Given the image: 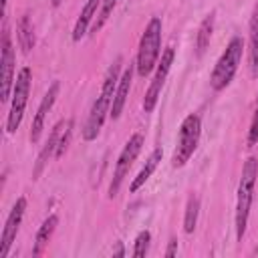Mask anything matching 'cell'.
Wrapping results in <instances>:
<instances>
[{
  "instance_id": "obj_14",
  "label": "cell",
  "mask_w": 258,
  "mask_h": 258,
  "mask_svg": "<svg viewBox=\"0 0 258 258\" xmlns=\"http://www.w3.org/2000/svg\"><path fill=\"white\" fill-rule=\"evenodd\" d=\"M248 67L250 75H258V0L254 4L250 22H248Z\"/></svg>"
},
{
  "instance_id": "obj_27",
  "label": "cell",
  "mask_w": 258,
  "mask_h": 258,
  "mask_svg": "<svg viewBox=\"0 0 258 258\" xmlns=\"http://www.w3.org/2000/svg\"><path fill=\"white\" fill-rule=\"evenodd\" d=\"M60 2H62V0H50V4H52L54 8H56V6H60Z\"/></svg>"
},
{
  "instance_id": "obj_13",
  "label": "cell",
  "mask_w": 258,
  "mask_h": 258,
  "mask_svg": "<svg viewBox=\"0 0 258 258\" xmlns=\"http://www.w3.org/2000/svg\"><path fill=\"white\" fill-rule=\"evenodd\" d=\"M133 69H135V62H129V67L123 71L121 79H119V85L115 89V97H113V103H111V113L109 117L113 121H117L123 113V107L127 103V97H129V89H131V81H133Z\"/></svg>"
},
{
  "instance_id": "obj_12",
  "label": "cell",
  "mask_w": 258,
  "mask_h": 258,
  "mask_svg": "<svg viewBox=\"0 0 258 258\" xmlns=\"http://www.w3.org/2000/svg\"><path fill=\"white\" fill-rule=\"evenodd\" d=\"M64 125H67V121H58V123L50 129L48 139H46V143L40 147L38 157H36V163H34V167H32V179H38V177H40V173L44 171V167H46L48 159H50V157H54V153H56V145H58V139H60V133H62Z\"/></svg>"
},
{
  "instance_id": "obj_17",
  "label": "cell",
  "mask_w": 258,
  "mask_h": 258,
  "mask_svg": "<svg viewBox=\"0 0 258 258\" xmlns=\"http://www.w3.org/2000/svg\"><path fill=\"white\" fill-rule=\"evenodd\" d=\"M161 155H163L161 147H155V149L151 151V155L145 159V165L139 169V173L133 177V181H131V185H129V191H131V194H135L139 187L145 185V181H147V179L151 177V173L157 169V165H159V161H161Z\"/></svg>"
},
{
  "instance_id": "obj_1",
  "label": "cell",
  "mask_w": 258,
  "mask_h": 258,
  "mask_svg": "<svg viewBox=\"0 0 258 258\" xmlns=\"http://www.w3.org/2000/svg\"><path fill=\"white\" fill-rule=\"evenodd\" d=\"M119 73H121V56H117L105 73L101 93L95 99V103L89 111V117L85 121V127H83V139L85 141H95L99 137V133L103 129V123H105L107 115L111 113V103H113V97H115V89H117L119 79H121Z\"/></svg>"
},
{
  "instance_id": "obj_19",
  "label": "cell",
  "mask_w": 258,
  "mask_h": 258,
  "mask_svg": "<svg viewBox=\"0 0 258 258\" xmlns=\"http://www.w3.org/2000/svg\"><path fill=\"white\" fill-rule=\"evenodd\" d=\"M214 22H216V12H210L202 20V24L198 28V36H196V52H198V56H202L206 52V48L210 46L212 32H214Z\"/></svg>"
},
{
  "instance_id": "obj_21",
  "label": "cell",
  "mask_w": 258,
  "mask_h": 258,
  "mask_svg": "<svg viewBox=\"0 0 258 258\" xmlns=\"http://www.w3.org/2000/svg\"><path fill=\"white\" fill-rule=\"evenodd\" d=\"M117 2H119V0H103V2H101V10H99V14H97V20H95L93 26H91L93 32H99V30L105 26V22L109 20V16H111V12L115 10Z\"/></svg>"
},
{
  "instance_id": "obj_2",
  "label": "cell",
  "mask_w": 258,
  "mask_h": 258,
  "mask_svg": "<svg viewBox=\"0 0 258 258\" xmlns=\"http://www.w3.org/2000/svg\"><path fill=\"white\" fill-rule=\"evenodd\" d=\"M258 177V159L248 157L242 165V177L238 183V198H236V240L242 242L248 226V216L254 200V187Z\"/></svg>"
},
{
  "instance_id": "obj_22",
  "label": "cell",
  "mask_w": 258,
  "mask_h": 258,
  "mask_svg": "<svg viewBox=\"0 0 258 258\" xmlns=\"http://www.w3.org/2000/svg\"><path fill=\"white\" fill-rule=\"evenodd\" d=\"M149 242H151V232L149 230H141L135 238V244H133V258H143L149 250Z\"/></svg>"
},
{
  "instance_id": "obj_25",
  "label": "cell",
  "mask_w": 258,
  "mask_h": 258,
  "mask_svg": "<svg viewBox=\"0 0 258 258\" xmlns=\"http://www.w3.org/2000/svg\"><path fill=\"white\" fill-rule=\"evenodd\" d=\"M175 254H177V240H175V238H171V240H169V244H167L165 256H167V258H173Z\"/></svg>"
},
{
  "instance_id": "obj_26",
  "label": "cell",
  "mask_w": 258,
  "mask_h": 258,
  "mask_svg": "<svg viewBox=\"0 0 258 258\" xmlns=\"http://www.w3.org/2000/svg\"><path fill=\"white\" fill-rule=\"evenodd\" d=\"M113 256H125V250H123V246H121V242H117V248H115V252H113Z\"/></svg>"
},
{
  "instance_id": "obj_4",
  "label": "cell",
  "mask_w": 258,
  "mask_h": 258,
  "mask_svg": "<svg viewBox=\"0 0 258 258\" xmlns=\"http://www.w3.org/2000/svg\"><path fill=\"white\" fill-rule=\"evenodd\" d=\"M242 52H244V40L240 36H234L228 42L222 56L218 58V62L214 64V71L210 75V87L214 91H224L232 83V79L238 71V64L242 60Z\"/></svg>"
},
{
  "instance_id": "obj_18",
  "label": "cell",
  "mask_w": 258,
  "mask_h": 258,
  "mask_svg": "<svg viewBox=\"0 0 258 258\" xmlns=\"http://www.w3.org/2000/svg\"><path fill=\"white\" fill-rule=\"evenodd\" d=\"M16 38H18V44L22 48V52H30L34 48V28H32V20H30V14L24 12L20 18H18V24H16Z\"/></svg>"
},
{
  "instance_id": "obj_15",
  "label": "cell",
  "mask_w": 258,
  "mask_h": 258,
  "mask_svg": "<svg viewBox=\"0 0 258 258\" xmlns=\"http://www.w3.org/2000/svg\"><path fill=\"white\" fill-rule=\"evenodd\" d=\"M101 2L103 0H87L85 2L83 10H81V14H79V18H77V22L73 26V40L75 42H79L87 34V30L93 26V18H95L97 10L101 8Z\"/></svg>"
},
{
  "instance_id": "obj_3",
  "label": "cell",
  "mask_w": 258,
  "mask_h": 258,
  "mask_svg": "<svg viewBox=\"0 0 258 258\" xmlns=\"http://www.w3.org/2000/svg\"><path fill=\"white\" fill-rule=\"evenodd\" d=\"M161 18L159 16H151V20L147 22L141 38H139V46H137V58H135V71L139 77H147L153 73V69L157 67V60L161 56Z\"/></svg>"
},
{
  "instance_id": "obj_11",
  "label": "cell",
  "mask_w": 258,
  "mask_h": 258,
  "mask_svg": "<svg viewBox=\"0 0 258 258\" xmlns=\"http://www.w3.org/2000/svg\"><path fill=\"white\" fill-rule=\"evenodd\" d=\"M58 91H60V83H58V81H54V83L46 89V93H44V97H42V101H40V105H38V109H36V113H34V117H32V125H30V143H38V139H40V135H42V129H44L46 115L50 113L52 105L56 103Z\"/></svg>"
},
{
  "instance_id": "obj_7",
  "label": "cell",
  "mask_w": 258,
  "mask_h": 258,
  "mask_svg": "<svg viewBox=\"0 0 258 258\" xmlns=\"http://www.w3.org/2000/svg\"><path fill=\"white\" fill-rule=\"evenodd\" d=\"M143 141H145V139H143L141 133H133V135L127 139V143L123 145V149H121V153H119V157H117V161H115L113 179H111V183H109V198H115V196H117V191H119V187H121L125 175L129 173V167L133 165V161L137 159V155H139V151H141V147H143Z\"/></svg>"
},
{
  "instance_id": "obj_5",
  "label": "cell",
  "mask_w": 258,
  "mask_h": 258,
  "mask_svg": "<svg viewBox=\"0 0 258 258\" xmlns=\"http://www.w3.org/2000/svg\"><path fill=\"white\" fill-rule=\"evenodd\" d=\"M200 135H202V119H200L198 113H189L181 121L179 131H177L175 149H173V155H171V165L173 167H183L189 161V157L198 149Z\"/></svg>"
},
{
  "instance_id": "obj_20",
  "label": "cell",
  "mask_w": 258,
  "mask_h": 258,
  "mask_svg": "<svg viewBox=\"0 0 258 258\" xmlns=\"http://www.w3.org/2000/svg\"><path fill=\"white\" fill-rule=\"evenodd\" d=\"M198 216H200V198H198L196 194H191V196L187 198L185 214H183V232H185V234H191V232L196 230Z\"/></svg>"
},
{
  "instance_id": "obj_23",
  "label": "cell",
  "mask_w": 258,
  "mask_h": 258,
  "mask_svg": "<svg viewBox=\"0 0 258 258\" xmlns=\"http://www.w3.org/2000/svg\"><path fill=\"white\" fill-rule=\"evenodd\" d=\"M71 135H73V119H67V125H64V129H62L60 139H58V145H56V153H54L56 159H60V157L64 155V151H67V147H69V143H71Z\"/></svg>"
},
{
  "instance_id": "obj_10",
  "label": "cell",
  "mask_w": 258,
  "mask_h": 258,
  "mask_svg": "<svg viewBox=\"0 0 258 258\" xmlns=\"http://www.w3.org/2000/svg\"><path fill=\"white\" fill-rule=\"evenodd\" d=\"M24 212H26V198L20 196V198L14 202L10 214H8L6 222H4V228H2V236H0V258H6V256H8V252H10V248H12L14 240H16L18 228H20V224H22Z\"/></svg>"
},
{
  "instance_id": "obj_6",
  "label": "cell",
  "mask_w": 258,
  "mask_h": 258,
  "mask_svg": "<svg viewBox=\"0 0 258 258\" xmlns=\"http://www.w3.org/2000/svg\"><path fill=\"white\" fill-rule=\"evenodd\" d=\"M30 85H32V71H30V67H22L14 79L12 103H10V111L6 117V131L8 133H14L22 123L24 109H26L28 95H30Z\"/></svg>"
},
{
  "instance_id": "obj_8",
  "label": "cell",
  "mask_w": 258,
  "mask_h": 258,
  "mask_svg": "<svg viewBox=\"0 0 258 258\" xmlns=\"http://www.w3.org/2000/svg\"><path fill=\"white\" fill-rule=\"evenodd\" d=\"M14 64H16V52H14V44L4 20V28H2V50H0V99L2 103H6L12 97V89H14Z\"/></svg>"
},
{
  "instance_id": "obj_9",
  "label": "cell",
  "mask_w": 258,
  "mask_h": 258,
  "mask_svg": "<svg viewBox=\"0 0 258 258\" xmlns=\"http://www.w3.org/2000/svg\"><path fill=\"white\" fill-rule=\"evenodd\" d=\"M173 58H175V50H173V46H167V48L161 52L159 60H157L155 75H153V79H151V83H149V89H147V93H145V97H143V111H145V113H151V111L157 107V101H159V97H161V89H163V85H165V79H167V75H169V71H171Z\"/></svg>"
},
{
  "instance_id": "obj_24",
  "label": "cell",
  "mask_w": 258,
  "mask_h": 258,
  "mask_svg": "<svg viewBox=\"0 0 258 258\" xmlns=\"http://www.w3.org/2000/svg\"><path fill=\"white\" fill-rule=\"evenodd\" d=\"M256 143H258V107L254 111V117H252V123L248 129V145H256Z\"/></svg>"
},
{
  "instance_id": "obj_16",
  "label": "cell",
  "mask_w": 258,
  "mask_h": 258,
  "mask_svg": "<svg viewBox=\"0 0 258 258\" xmlns=\"http://www.w3.org/2000/svg\"><path fill=\"white\" fill-rule=\"evenodd\" d=\"M58 226V216L56 214H50L42 220V224L38 226V232H36V238H34V246H32V254L34 256H40L44 252V248L48 246L54 230Z\"/></svg>"
}]
</instances>
